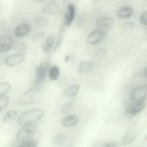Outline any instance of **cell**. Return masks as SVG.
Segmentation results:
<instances>
[{"mask_svg":"<svg viewBox=\"0 0 147 147\" xmlns=\"http://www.w3.org/2000/svg\"><path fill=\"white\" fill-rule=\"evenodd\" d=\"M13 44V41L9 36L2 34L0 36V51L5 52L10 50Z\"/></svg>","mask_w":147,"mask_h":147,"instance_id":"9c48e42d","label":"cell"},{"mask_svg":"<svg viewBox=\"0 0 147 147\" xmlns=\"http://www.w3.org/2000/svg\"><path fill=\"white\" fill-rule=\"evenodd\" d=\"M80 88L79 84L72 85L66 88L64 92L65 95L67 97H72L75 96L78 91Z\"/></svg>","mask_w":147,"mask_h":147,"instance_id":"ac0fdd59","label":"cell"},{"mask_svg":"<svg viewBox=\"0 0 147 147\" xmlns=\"http://www.w3.org/2000/svg\"><path fill=\"white\" fill-rule=\"evenodd\" d=\"M145 105L144 101L135 102L131 99L126 100L124 102L125 108V115L128 117H132L140 112Z\"/></svg>","mask_w":147,"mask_h":147,"instance_id":"3957f363","label":"cell"},{"mask_svg":"<svg viewBox=\"0 0 147 147\" xmlns=\"http://www.w3.org/2000/svg\"><path fill=\"white\" fill-rule=\"evenodd\" d=\"M17 115V113L16 111L11 110L7 112L3 118V121L7 123L14 120Z\"/></svg>","mask_w":147,"mask_h":147,"instance_id":"44dd1931","label":"cell"},{"mask_svg":"<svg viewBox=\"0 0 147 147\" xmlns=\"http://www.w3.org/2000/svg\"><path fill=\"white\" fill-rule=\"evenodd\" d=\"M24 56L21 54H12L7 57L5 59L4 63L7 66L13 67L23 62L25 60Z\"/></svg>","mask_w":147,"mask_h":147,"instance_id":"ba28073f","label":"cell"},{"mask_svg":"<svg viewBox=\"0 0 147 147\" xmlns=\"http://www.w3.org/2000/svg\"><path fill=\"white\" fill-rule=\"evenodd\" d=\"M47 65L45 66L43 64L38 65L36 70V77L34 84L38 85L42 82L45 79L47 69Z\"/></svg>","mask_w":147,"mask_h":147,"instance_id":"8fae6325","label":"cell"},{"mask_svg":"<svg viewBox=\"0 0 147 147\" xmlns=\"http://www.w3.org/2000/svg\"><path fill=\"white\" fill-rule=\"evenodd\" d=\"M45 112L42 109L33 108L27 110L19 116L18 123L21 126H25L33 123L41 119L45 115Z\"/></svg>","mask_w":147,"mask_h":147,"instance_id":"6da1fadb","label":"cell"},{"mask_svg":"<svg viewBox=\"0 0 147 147\" xmlns=\"http://www.w3.org/2000/svg\"><path fill=\"white\" fill-rule=\"evenodd\" d=\"M59 9V4L55 2H52L43 5L41 8V11L44 14L51 15L57 13Z\"/></svg>","mask_w":147,"mask_h":147,"instance_id":"30bf717a","label":"cell"},{"mask_svg":"<svg viewBox=\"0 0 147 147\" xmlns=\"http://www.w3.org/2000/svg\"><path fill=\"white\" fill-rule=\"evenodd\" d=\"M68 9L69 12L66 13L64 16L65 23L67 26H70L74 20L75 12V6L74 4L69 5Z\"/></svg>","mask_w":147,"mask_h":147,"instance_id":"5bb4252c","label":"cell"},{"mask_svg":"<svg viewBox=\"0 0 147 147\" xmlns=\"http://www.w3.org/2000/svg\"><path fill=\"white\" fill-rule=\"evenodd\" d=\"M93 68L92 62L88 61L81 62L77 67V72L80 74H83L90 72Z\"/></svg>","mask_w":147,"mask_h":147,"instance_id":"9a60e30c","label":"cell"},{"mask_svg":"<svg viewBox=\"0 0 147 147\" xmlns=\"http://www.w3.org/2000/svg\"><path fill=\"white\" fill-rule=\"evenodd\" d=\"M124 27L127 29L130 30L133 29L134 27V25L133 22H128L125 24Z\"/></svg>","mask_w":147,"mask_h":147,"instance_id":"4dcf8cb0","label":"cell"},{"mask_svg":"<svg viewBox=\"0 0 147 147\" xmlns=\"http://www.w3.org/2000/svg\"><path fill=\"white\" fill-rule=\"evenodd\" d=\"M133 12V8L129 6H125L121 7L118 10L117 14L120 18L125 19L131 17Z\"/></svg>","mask_w":147,"mask_h":147,"instance_id":"2e32d148","label":"cell"},{"mask_svg":"<svg viewBox=\"0 0 147 147\" xmlns=\"http://www.w3.org/2000/svg\"><path fill=\"white\" fill-rule=\"evenodd\" d=\"M36 2H42L44 1L45 0H34Z\"/></svg>","mask_w":147,"mask_h":147,"instance_id":"d590c367","label":"cell"},{"mask_svg":"<svg viewBox=\"0 0 147 147\" xmlns=\"http://www.w3.org/2000/svg\"><path fill=\"white\" fill-rule=\"evenodd\" d=\"M130 96L131 99L135 102L144 101L147 98V85H140L134 88Z\"/></svg>","mask_w":147,"mask_h":147,"instance_id":"5b68a950","label":"cell"},{"mask_svg":"<svg viewBox=\"0 0 147 147\" xmlns=\"http://www.w3.org/2000/svg\"><path fill=\"white\" fill-rule=\"evenodd\" d=\"M107 51L104 48H100L98 49L96 52V56L99 58H103L105 55Z\"/></svg>","mask_w":147,"mask_h":147,"instance_id":"f546056e","label":"cell"},{"mask_svg":"<svg viewBox=\"0 0 147 147\" xmlns=\"http://www.w3.org/2000/svg\"><path fill=\"white\" fill-rule=\"evenodd\" d=\"M28 48L26 45L23 42L18 43L15 46L14 49L16 51L19 52H23L26 51Z\"/></svg>","mask_w":147,"mask_h":147,"instance_id":"484cf974","label":"cell"},{"mask_svg":"<svg viewBox=\"0 0 147 147\" xmlns=\"http://www.w3.org/2000/svg\"><path fill=\"white\" fill-rule=\"evenodd\" d=\"M135 136V133L129 131L127 133L122 140L121 142L123 144H127L131 142L134 139Z\"/></svg>","mask_w":147,"mask_h":147,"instance_id":"7402d4cb","label":"cell"},{"mask_svg":"<svg viewBox=\"0 0 147 147\" xmlns=\"http://www.w3.org/2000/svg\"><path fill=\"white\" fill-rule=\"evenodd\" d=\"M9 102L8 98L3 95H0V110L1 111L7 106Z\"/></svg>","mask_w":147,"mask_h":147,"instance_id":"d4e9b609","label":"cell"},{"mask_svg":"<svg viewBox=\"0 0 147 147\" xmlns=\"http://www.w3.org/2000/svg\"><path fill=\"white\" fill-rule=\"evenodd\" d=\"M44 33L42 32H38L34 34L32 37V40L35 42L39 41L43 39Z\"/></svg>","mask_w":147,"mask_h":147,"instance_id":"4316f807","label":"cell"},{"mask_svg":"<svg viewBox=\"0 0 147 147\" xmlns=\"http://www.w3.org/2000/svg\"><path fill=\"white\" fill-rule=\"evenodd\" d=\"M40 93V89L38 88H30L23 94L20 99L19 103L23 105L33 103L36 101Z\"/></svg>","mask_w":147,"mask_h":147,"instance_id":"277c9868","label":"cell"},{"mask_svg":"<svg viewBox=\"0 0 147 147\" xmlns=\"http://www.w3.org/2000/svg\"><path fill=\"white\" fill-rule=\"evenodd\" d=\"M65 140V137L62 134L56 136L53 140V143L56 145H61L63 144Z\"/></svg>","mask_w":147,"mask_h":147,"instance_id":"603a6c76","label":"cell"},{"mask_svg":"<svg viewBox=\"0 0 147 147\" xmlns=\"http://www.w3.org/2000/svg\"><path fill=\"white\" fill-rule=\"evenodd\" d=\"M30 27L27 23H22L18 25L16 28L14 33L18 37H23L26 35L30 32Z\"/></svg>","mask_w":147,"mask_h":147,"instance_id":"7c38bea8","label":"cell"},{"mask_svg":"<svg viewBox=\"0 0 147 147\" xmlns=\"http://www.w3.org/2000/svg\"><path fill=\"white\" fill-rule=\"evenodd\" d=\"M146 33H147V28H146Z\"/></svg>","mask_w":147,"mask_h":147,"instance_id":"74e56055","label":"cell"},{"mask_svg":"<svg viewBox=\"0 0 147 147\" xmlns=\"http://www.w3.org/2000/svg\"><path fill=\"white\" fill-rule=\"evenodd\" d=\"M38 129L35 124H31L24 126L18 131L17 135V141L20 143L33 138Z\"/></svg>","mask_w":147,"mask_h":147,"instance_id":"7a4b0ae2","label":"cell"},{"mask_svg":"<svg viewBox=\"0 0 147 147\" xmlns=\"http://www.w3.org/2000/svg\"><path fill=\"white\" fill-rule=\"evenodd\" d=\"M38 144V141L36 139H32L23 141L20 143V147H36Z\"/></svg>","mask_w":147,"mask_h":147,"instance_id":"ffe728a7","label":"cell"},{"mask_svg":"<svg viewBox=\"0 0 147 147\" xmlns=\"http://www.w3.org/2000/svg\"><path fill=\"white\" fill-rule=\"evenodd\" d=\"M106 35V31L97 29L91 31L88 34L87 42L89 45H94L101 41Z\"/></svg>","mask_w":147,"mask_h":147,"instance_id":"8992f818","label":"cell"},{"mask_svg":"<svg viewBox=\"0 0 147 147\" xmlns=\"http://www.w3.org/2000/svg\"><path fill=\"white\" fill-rule=\"evenodd\" d=\"M54 41V38L52 36L48 37L42 45V48L43 52L47 54L50 51Z\"/></svg>","mask_w":147,"mask_h":147,"instance_id":"e0dca14e","label":"cell"},{"mask_svg":"<svg viewBox=\"0 0 147 147\" xmlns=\"http://www.w3.org/2000/svg\"><path fill=\"white\" fill-rule=\"evenodd\" d=\"M143 75L144 76L147 78V66L145 68L144 72Z\"/></svg>","mask_w":147,"mask_h":147,"instance_id":"e575fe53","label":"cell"},{"mask_svg":"<svg viewBox=\"0 0 147 147\" xmlns=\"http://www.w3.org/2000/svg\"><path fill=\"white\" fill-rule=\"evenodd\" d=\"M62 41V39L61 37H59L57 40L56 43L54 47V50H55L57 49L61 45Z\"/></svg>","mask_w":147,"mask_h":147,"instance_id":"1f68e13d","label":"cell"},{"mask_svg":"<svg viewBox=\"0 0 147 147\" xmlns=\"http://www.w3.org/2000/svg\"><path fill=\"white\" fill-rule=\"evenodd\" d=\"M79 118L78 117L74 115L67 116L62 120L61 123L62 125L65 127H71L76 125L78 123Z\"/></svg>","mask_w":147,"mask_h":147,"instance_id":"4fadbf2b","label":"cell"},{"mask_svg":"<svg viewBox=\"0 0 147 147\" xmlns=\"http://www.w3.org/2000/svg\"><path fill=\"white\" fill-rule=\"evenodd\" d=\"M71 104L70 103H67L64 104L62 107L61 112L63 113H67L70 112L71 108Z\"/></svg>","mask_w":147,"mask_h":147,"instance_id":"83f0119b","label":"cell"},{"mask_svg":"<svg viewBox=\"0 0 147 147\" xmlns=\"http://www.w3.org/2000/svg\"><path fill=\"white\" fill-rule=\"evenodd\" d=\"M141 23L144 25H147V11L143 12L140 17Z\"/></svg>","mask_w":147,"mask_h":147,"instance_id":"f1b7e54d","label":"cell"},{"mask_svg":"<svg viewBox=\"0 0 147 147\" xmlns=\"http://www.w3.org/2000/svg\"><path fill=\"white\" fill-rule=\"evenodd\" d=\"M70 60V56L68 55H66L65 57V61L66 63H68Z\"/></svg>","mask_w":147,"mask_h":147,"instance_id":"836d02e7","label":"cell"},{"mask_svg":"<svg viewBox=\"0 0 147 147\" xmlns=\"http://www.w3.org/2000/svg\"><path fill=\"white\" fill-rule=\"evenodd\" d=\"M145 139L146 141H147V136H145Z\"/></svg>","mask_w":147,"mask_h":147,"instance_id":"8d00e7d4","label":"cell"},{"mask_svg":"<svg viewBox=\"0 0 147 147\" xmlns=\"http://www.w3.org/2000/svg\"><path fill=\"white\" fill-rule=\"evenodd\" d=\"M116 146V144L114 142H111L106 144L105 146L106 147H115Z\"/></svg>","mask_w":147,"mask_h":147,"instance_id":"d6a6232c","label":"cell"},{"mask_svg":"<svg viewBox=\"0 0 147 147\" xmlns=\"http://www.w3.org/2000/svg\"><path fill=\"white\" fill-rule=\"evenodd\" d=\"M114 22L113 18L111 17H105L98 19L95 22V25L97 29L106 31L112 27Z\"/></svg>","mask_w":147,"mask_h":147,"instance_id":"52a82bcc","label":"cell"},{"mask_svg":"<svg viewBox=\"0 0 147 147\" xmlns=\"http://www.w3.org/2000/svg\"><path fill=\"white\" fill-rule=\"evenodd\" d=\"M60 75V70L58 66L54 65L50 67L49 71V75L50 80H57Z\"/></svg>","mask_w":147,"mask_h":147,"instance_id":"d6986e66","label":"cell"},{"mask_svg":"<svg viewBox=\"0 0 147 147\" xmlns=\"http://www.w3.org/2000/svg\"><path fill=\"white\" fill-rule=\"evenodd\" d=\"M11 86L10 83L7 82H4L0 84V95H3L7 93Z\"/></svg>","mask_w":147,"mask_h":147,"instance_id":"cb8c5ba5","label":"cell"}]
</instances>
